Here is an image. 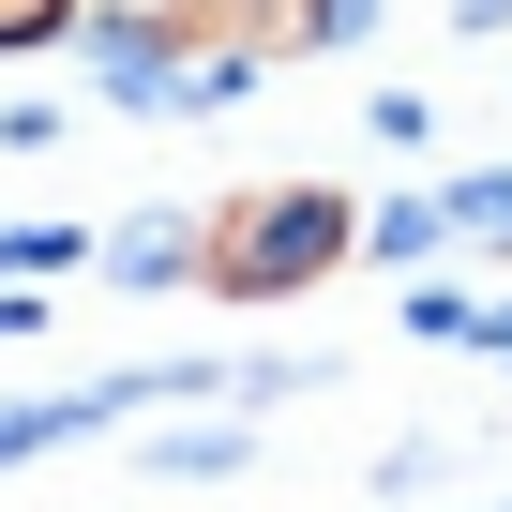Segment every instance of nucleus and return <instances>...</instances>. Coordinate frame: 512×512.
<instances>
[{"label":"nucleus","instance_id":"nucleus-1","mask_svg":"<svg viewBox=\"0 0 512 512\" xmlns=\"http://www.w3.org/2000/svg\"><path fill=\"white\" fill-rule=\"evenodd\" d=\"M347 256H362V211L332 181H256V196H226L196 226V287H226V302H302V287L347 272Z\"/></svg>","mask_w":512,"mask_h":512},{"label":"nucleus","instance_id":"nucleus-2","mask_svg":"<svg viewBox=\"0 0 512 512\" xmlns=\"http://www.w3.org/2000/svg\"><path fill=\"white\" fill-rule=\"evenodd\" d=\"M136 31H166L211 91H241L256 61H302V46H347L362 31V0H121Z\"/></svg>","mask_w":512,"mask_h":512},{"label":"nucleus","instance_id":"nucleus-3","mask_svg":"<svg viewBox=\"0 0 512 512\" xmlns=\"http://www.w3.org/2000/svg\"><path fill=\"white\" fill-rule=\"evenodd\" d=\"M76 31V0H0V46H61Z\"/></svg>","mask_w":512,"mask_h":512}]
</instances>
